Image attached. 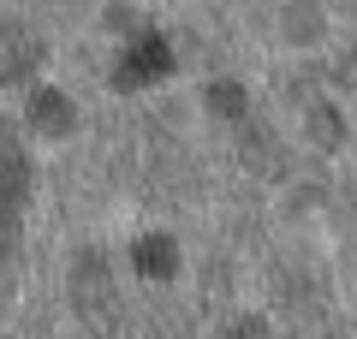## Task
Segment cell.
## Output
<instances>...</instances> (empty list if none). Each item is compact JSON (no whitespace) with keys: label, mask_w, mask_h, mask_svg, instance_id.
I'll use <instances>...</instances> for the list:
<instances>
[{"label":"cell","mask_w":357,"mask_h":339,"mask_svg":"<svg viewBox=\"0 0 357 339\" xmlns=\"http://www.w3.org/2000/svg\"><path fill=\"white\" fill-rule=\"evenodd\" d=\"M42 60V48H36V36H30V30H18V24H6V18H0V84H6V77H24L30 66Z\"/></svg>","instance_id":"7a4b0ae2"},{"label":"cell","mask_w":357,"mask_h":339,"mask_svg":"<svg viewBox=\"0 0 357 339\" xmlns=\"http://www.w3.org/2000/svg\"><path fill=\"white\" fill-rule=\"evenodd\" d=\"M30 113H36V126H42V131H66V126H72V101L54 96V89H42V96L30 101Z\"/></svg>","instance_id":"277c9868"},{"label":"cell","mask_w":357,"mask_h":339,"mask_svg":"<svg viewBox=\"0 0 357 339\" xmlns=\"http://www.w3.org/2000/svg\"><path fill=\"white\" fill-rule=\"evenodd\" d=\"M167 66H173V54H167V42L161 36H143L137 48L126 54V60H119V89H143V84H155V77L167 72Z\"/></svg>","instance_id":"6da1fadb"},{"label":"cell","mask_w":357,"mask_h":339,"mask_svg":"<svg viewBox=\"0 0 357 339\" xmlns=\"http://www.w3.org/2000/svg\"><path fill=\"white\" fill-rule=\"evenodd\" d=\"M131 262H137L143 274H155V280H161V274H173L178 244H173V239H137V244H131Z\"/></svg>","instance_id":"3957f363"}]
</instances>
